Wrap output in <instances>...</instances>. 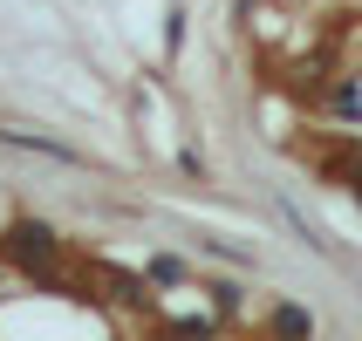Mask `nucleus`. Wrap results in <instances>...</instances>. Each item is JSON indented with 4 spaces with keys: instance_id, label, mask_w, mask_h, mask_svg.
Wrapping results in <instances>:
<instances>
[{
    "instance_id": "f257e3e1",
    "label": "nucleus",
    "mask_w": 362,
    "mask_h": 341,
    "mask_svg": "<svg viewBox=\"0 0 362 341\" xmlns=\"http://www.w3.org/2000/svg\"><path fill=\"white\" fill-rule=\"evenodd\" d=\"M274 328H281L287 341H308V314H301V307H281V321H274Z\"/></svg>"
}]
</instances>
